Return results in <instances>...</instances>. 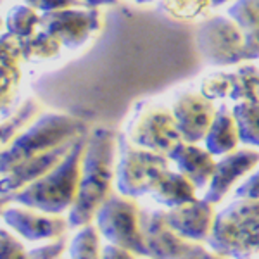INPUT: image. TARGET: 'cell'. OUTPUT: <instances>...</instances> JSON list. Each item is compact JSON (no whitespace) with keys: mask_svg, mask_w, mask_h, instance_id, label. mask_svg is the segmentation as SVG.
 Masks as SVG:
<instances>
[{"mask_svg":"<svg viewBox=\"0 0 259 259\" xmlns=\"http://www.w3.org/2000/svg\"><path fill=\"white\" fill-rule=\"evenodd\" d=\"M7 220L28 239L62 237L68 228L66 220L59 218V216H40L28 211H11L7 214Z\"/></svg>","mask_w":259,"mask_h":259,"instance_id":"2e32d148","label":"cell"},{"mask_svg":"<svg viewBox=\"0 0 259 259\" xmlns=\"http://www.w3.org/2000/svg\"><path fill=\"white\" fill-rule=\"evenodd\" d=\"M83 6H102V4H107V0H78Z\"/></svg>","mask_w":259,"mask_h":259,"instance_id":"4316f807","label":"cell"},{"mask_svg":"<svg viewBox=\"0 0 259 259\" xmlns=\"http://www.w3.org/2000/svg\"><path fill=\"white\" fill-rule=\"evenodd\" d=\"M209 249L233 259L259 256V200L235 199L216 214Z\"/></svg>","mask_w":259,"mask_h":259,"instance_id":"7a4b0ae2","label":"cell"},{"mask_svg":"<svg viewBox=\"0 0 259 259\" xmlns=\"http://www.w3.org/2000/svg\"><path fill=\"white\" fill-rule=\"evenodd\" d=\"M85 147L87 140L78 139L74 147L64 157V161L52 171H49L45 177L36 180L19 199L26 206L36 207L50 214H59L73 207L78 197V189H80Z\"/></svg>","mask_w":259,"mask_h":259,"instance_id":"3957f363","label":"cell"},{"mask_svg":"<svg viewBox=\"0 0 259 259\" xmlns=\"http://www.w3.org/2000/svg\"><path fill=\"white\" fill-rule=\"evenodd\" d=\"M169 157L121 140V159L116 169L119 194L139 197L149 194V185L157 169L169 168Z\"/></svg>","mask_w":259,"mask_h":259,"instance_id":"8992f818","label":"cell"},{"mask_svg":"<svg viewBox=\"0 0 259 259\" xmlns=\"http://www.w3.org/2000/svg\"><path fill=\"white\" fill-rule=\"evenodd\" d=\"M257 164L259 150L254 147H239L227 156H221V159L216 161L214 175L211 178L204 200H207L212 206H218L232 190V187L240 178L252 173Z\"/></svg>","mask_w":259,"mask_h":259,"instance_id":"30bf717a","label":"cell"},{"mask_svg":"<svg viewBox=\"0 0 259 259\" xmlns=\"http://www.w3.org/2000/svg\"><path fill=\"white\" fill-rule=\"evenodd\" d=\"M216 109L218 107L214 102L206 99L200 92H187L180 95L171 106V111L177 119L182 140L189 144H200L206 140L207 132L214 121Z\"/></svg>","mask_w":259,"mask_h":259,"instance_id":"9c48e42d","label":"cell"},{"mask_svg":"<svg viewBox=\"0 0 259 259\" xmlns=\"http://www.w3.org/2000/svg\"><path fill=\"white\" fill-rule=\"evenodd\" d=\"M112 2H116V0H107V4H112Z\"/></svg>","mask_w":259,"mask_h":259,"instance_id":"f546056e","label":"cell"},{"mask_svg":"<svg viewBox=\"0 0 259 259\" xmlns=\"http://www.w3.org/2000/svg\"><path fill=\"white\" fill-rule=\"evenodd\" d=\"M102 259H137V254L118 245H106L102 249Z\"/></svg>","mask_w":259,"mask_h":259,"instance_id":"484cf974","label":"cell"},{"mask_svg":"<svg viewBox=\"0 0 259 259\" xmlns=\"http://www.w3.org/2000/svg\"><path fill=\"white\" fill-rule=\"evenodd\" d=\"M200 94L209 100L230 99L232 94V73H212L207 74L200 83Z\"/></svg>","mask_w":259,"mask_h":259,"instance_id":"7402d4cb","label":"cell"},{"mask_svg":"<svg viewBox=\"0 0 259 259\" xmlns=\"http://www.w3.org/2000/svg\"><path fill=\"white\" fill-rule=\"evenodd\" d=\"M197 47L211 66H235L247 61L245 40L240 26L228 16H212L197 30Z\"/></svg>","mask_w":259,"mask_h":259,"instance_id":"5b68a950","label":"cell"},{"mask_svg":"<svg viewBox=\"0 0 259 259\" xmlns=\"http://www.w3.org/2000/svg\"><path fill=\"white\" fill-rule=\"evenodd\" d=\"M240 144L259 149V102H235L232 107Z\"/></svg>","mask_w":259,"mask_h":259,"instance_id":"ac0fdd59","label":"cell"},{"mask_svg":"<svg viewBox=\"0 0 259 259\" xmlns=\"http://www.w3.org/2000/svg\"><path fill=\"white\" fill-rule=\"evenodd\" d=\"M216 209L204 199H195L192 202L182 204L168 209V221L183 239L207 244L214 228Z\"/></svg>","mask_w":259,"mask_h":259,"instance_id":"8fae6325","label":"cell"},{"mask_svg":"<svg viewBox=\"0 0 259 259\" xmlns=\"http://www.w3.org/2000/svg\"><path fill=\"white\" fill-rule=\"evenodd\" d=\"M228 2H232V0H211L212 7H221V6H225V4H228Z\"/></svg>","mask_w":259,"mask_h":259,"instance_id":"83f0119b","label":"cell"},{"mask_svg":"<svg viewBox=\"0 0 259 259\" xmlns=\"http://www.w3.org/2000/svg\"><path fill=\"white\" fill-rule=\"evenodd\" d=\"M149 194L166 207H177L197 199V189L180 171L157 169L149 185Z\"/></svg>","mask_w":259,"mask_h":259,"instance_id":"5bb4252c","label":"cell"},{"mask_svg":"<svg viewBox=\"0 0 259 259\" xmlns=\"http://www.w3.org/2000/svg\"><path fill=\"white\" fill-rule=\"evenodd\" d=\"M128 140L133 145L152 152L168 154L182 142L177 119L168 107L150 106L142 109L128 128Z\"/></svg>","mask_w":259,"mask_h":259,"instance_id":"52a82bcc","label":"cell"},{"mask_svg":"<svg viewBox=\"0 0 259 259\" xmlns=\"http://www.w3.org/2000/svg\"><path fill=\"white\" fill-rule=\"evenodd\" d=\"M140 225L149 259H180L197 244L171 227L164 209H142Z\"/></svg>","mask_w":259,"mask_h":259,"instance_id":"ba28073f","label":"cell"},{"mask_svg":"<svg viewBox=\"0 0 259 259\" xmlns=\"http://www.w3.org/2000/svg\"><path fill=\"white\" fill-rule=\"evenodd\" d=\"M99 228L85 225L71 244V259H102Z\"/></svg>","mask_w":259,"mask_h":259,"instance_id":"d6986e66","label":"cell"},{"mask_svg":"<svg viewBox=\"0 0 259 259\" xmlns=\"http://www.w3.org/2000/svg\"><path fill=\"white\" fill-rule=\"evenodd\" d=\"M137 4H150V2H156V0H135Z\"/></svg>","mask_w":259,"mask_h":259,"instance_id":"f1b7e54d","label":"cell"},{"mask_svg":"<svg viewBox=\"0 0 259 259\" xmlns=\"http://www.w3.org/2000/svg\"><path fill=\"white\" fill-rule=\"evenodd\" d=\"M257 259H259V257H257Z\"/></svg>","mask_w":259,"mask_h":259,"instance_id":"1f68e13d","label":"cell"},{"mask_svg":"<svg viewBox=\"0 0 259 259\" xmlns=\"http://www.w3.org/2000/svg\"><path fill=\"white\" fill-rule=\"evenodd\" d=\"M140 206L133 197L112 194L99 209L95 221L99 232L112 245L128 249L137 256L147 257L140 225Z\"/></svg>","mask_w":259,"mask_h":259,"instance_id":"277c9868","label":"cell"},{"mask_svg":"<svg viewBox=\"0 0 259 259\" xmlns=\"http://www.w3.org/2000/svg\"><path fill=\"white\" fill-rule=\"evenodd\" d=\"M180 259H228V257L214 252L212 249H207L204 244H195L185 256H182Z\"/></svg>","mask_w":259,"mask_h":259,"instance_id":"d4e9b609","label":"cell"},{"mask_svg":"<svg viewBox=\"0 0 259 259\" xmlns=\"http://www.w3.org/2000/svg\"><path fill=\"white\" fill-rule=\"evenodd\" d=\"M144 259H149V257H144Z\"/></svg>","mask_w":259,"mask_h":259,"instance_id":"4dcf8cb0","label":"cell"},{"mask_svg":"<svg viewBox=\"0 0 259 259\" xmlns=\"http://www.w3.org/2000/svg\"><path fill=\"white\" fill-rule=\"evenodd\" d=\"M161 6L178 21H197L212 9L211 0H161Z\"/></svg>","mask_w":259,"mask_h":259,"instance_id":"44dd1931","label":"cell"},{"mask_svg":"<svg viewBox=\"0 0 259 259\" xmlns=\"http://www.w3.org/2000/svg\"><path fill=\"white\" fill-rule=\"evenodd\" d=\"M233 102H259V66L239 64L232 73V94Z\"/></svg>","mask_w":259,"mask_h":259,"instance_id":"e0dca14e","label":"cell"},{"mask_svg":"<svg viewBox=\"0 0 259 259\" xmlns=\"http://www.w3.org/2000/svg\"><path fill=\"white\" fill-rule=\"evenodd\" d=\"M227 16L239 24L244 35L259 33V0H233Z\"/></svg>","mask_w":259,"mask_h":259,"instance_id":"ffe728a7","label":"cell"},{"mask_svg":"<svg viewBox=\"0 0 259 259\" xmlns=\"http://www.w3.org/2000/svg\"><path fill=\"white\" fill-rule=\"evenodd\" d=\"M239 145L240 135L235 116H233L232 107L223 104L216 109L214 121H212L206 140H204V147L209 150L212 156H227L239 149Z\"/></svg>","mask_w":259,"mask_h":259,"instance_id":"9a60e30c","label":"cell"},{"mask_svg":"<svg viewBox=\"0 0 259 259\" xmlns=\"http://www.w3.org/2000/svg\"><path fill=\"white\" fill-rule=\"evenodd\" d=\"M235 199H254L259 200V169L249 175L244 183L235 189Z\"/></svg>","mask_w":259,"mask_h":259,"instance_id":"603a6c76","label":"cell"},{"mask_svg":"<svg viewBox=\"0 0 259 259\" xmlns=\"http://www.w3.org/2000/svg\"><path fill=\"white\" fill-rule=\"evenodd\" d=\"M44 26L50 36L66 44L68 47H78L99 26V12L95 9L54 11L44 18Z\"/></svg>","mask_w":259,"mask_h":259,"instance_id":"7c38bea8","label":"cell"},{"mask_svg":"<svg viewBox=\"0 0 259 259\" xmlns=\"http://www.w3.org/2000/svg\"><path fill=\"white\" fill-rule=\"evenodd\" d=\"M66 235H62L59 240L54 242V244L47 245V247H40L38 250L31 254V259H61L62 252L66 250Z\"/></svg>","mask_w":259,"mask_h":259,"instance_id":"cb8c5ba5","label":"cell"},{"mask_svg":"<svg viewBox=\"0 0 259 259\" xmlns=\"http://www.w3.org/2000/svg\"><path fill=\"white\" fill-rule=\"evenodd\" d=\"M168 157L171 162L177 164L180 173L185 175L194 183L197 190L209 187L216 169V159L206 147L182 140L168 154Z\"/></svg>","mask_w":259,"mask_h":259,"instance_id":"4fadbf2b","label":"cell"},{"mask_svg":"<svg viewBox=\"0 0 259 259\" xmlns=\"http://www.w3.org/2000/svg\"><path fill=\"white\" fill-rule=\"evenodd\" d=\"M116 137L111 130L99 128L87 140L83 154L78 197L69 212L71 227H85L95 220L100 207L112 195Z\"/></svg>","mask_w":259,"mask_h":259,"instance_id":"6da1fadb","label":"cell"}]
</instances>
